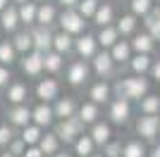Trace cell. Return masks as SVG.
<instances>
[{"label":"cell","instance_id":"7dc6e473","mask_svg":"<svg viewBox=\"0 0 160 157\" xmlns=\"http://www.w3.org/2000/svg\"><path fill=\"white\" fill-rule=\"evenodd\" d=\"M53 157H74V152L72 150H60V152H55Z\"/></svg>","mask_w":160,"mask_h":157},{"label":"cell","instance_id":"1f68e13d","mask_svg":"<svg viewBox=\"0 0 160 157\" xmlns=\"http://www.w3.org/2000/svg\"><path fill=\"white\" fill-rule=\"evenodd\" d=\"M19 52H17V48L12 45V40L5 38V40H0V64H5V67H14V64H19Z\"/></svg>","mask_w":160,"mask_h":157},{"label":"cell","instance_id":"d4e9b609","mask_svg":"<svg viewBox=\"0 0 160 157\" xmlns=\"http://www.w3.org/2000/svg\"><path fill=\"white\" fill-rule=\"evenodd\" d=\"M38 148H41V152L46 157H53L55 152L62 150V140L58 138V133H55L53 129H48L46 133H43V138L38 140Z\"/></svg>","mask_w":160,"mask_h":157},{"label":"cell","instance_id":"5b68a950","mask_svg":"<svg viewBox=\"0 0 160 157\" xmlns=\"http://www.w3.org/2000/svg\"><path fill=\"white\" fill-rule=\"evenodd\" d=\"M53 131L58 133V138L62 140V145H72L77 138L86 131V126L79 121V117H69V119H58L53 126Z\"/></svg>","mask_w":160,"mask_h":157},{"label":"cell","instance_id":"30bf717a","mask_svg":"<svg viewBox=\"0 0 160 157\" xmlns=\"http://www.w3.org/2000/svg\"><path fill=\"white\" fill-rule=\"evenodd\" d=\"M5 117H7L5 121L10 126H14L17 131H22L24 126L31 124V105H29V102H24V105H10Z\"/></svg>","mask_w":160,"mask_h":157},{"label":"cell","instance_id":"8992f818","mask_svg":"<svg viewBox=\"0 0 160 157\" xmlns=\"http://www.w3.org/2000/svg\"><path fill=\"white\" fill-rule=\"evenodd\" d=\"M91 72H93V76L103 78V81H110L117 74V64H115V59L110 57L108 50H98L96 57L91 59Z\"/></svg>","mask_w":160,"mask_h":157},{"label":"cell","instance_id":"f35d334b","mask_svg":"<svg viewBox=\"0 0 160 157\" xmlns=\"http://www.w3.org/2000/svg\"><path fill=\"white\" fill-rule=\"evenodd\" d=\"M17 136H19V131L14 129V126H10L7 121H0V150H5Z\"/></svg>","mask_w":160,"mask_h":157},{"label":"cell","instance_id":"c3c4849f","mask_svg":"<svg viewBox=\"0 0 160 157\" xmlns=\"http://www.w3.org/2000/svg\"><path fill=\"white\" fill-rule=\"evenodd\" d=\"M148 157H160V143H158V145H155L153 150H151V155H148Z\"/></svg>","mask_w":160,"mask_h":157},{"label":"cell","instance_id":"f907efd6","mask_svg":"<svg viewBox=\"0 0 160 157\" xmlns=\"http://www.w3.org/2000/svg\"><path fill=\"white\" fill-rule=\"evenodd\" d=\"M0 157H14L12 152H7V150H0Z\"/></svg>","mask_w":160,"mask_h":157},{"label":"cell","instance_id":"cb8c5ba5","mask_svg":"<svg viewBox=\"0 0 160 157\" xmlns=\"http://www.w3.org/2000/svg\"><path fill=\"white\" fill-rule=\"evenodd\" d=\"M74 38L77 36H69V33L55 29V36H53V50L60 52V55H74Z\"/></svg>","mask_w":160,"mask_h":157},{"label":"cell","instance_id":"74e56055","mask_svg":"<svg viewBox=\"0 0 160 157\" xmlns=\"http://www.w3.org/2000/svg\"><path fill=\"white\" fill-rule=\"evenodd\" d=\"M143 26H146V31L151 33V38H153L155 43H160V19H158V14H155V7L148 17H143Z\"/></svg>","mask_w":160,"mask_h":157},{"label":"cell","instance_id":"d6986e66","mask_svg":"<svg viewBox=\"0 0 160 157\" xmlns=\"http://www.w3.org/2000/svg\"><path fill=\"white\" fill-rule=\"evenodd\" d=\"M77 117H79V121L84 126H93L96 121H100V105L91 102V100H84V102H79V110H77Z\"/></svg>","mask_w":160,"mask_h":157},{"label":"cell","instance_id":"b9f144b4","mask_svg":"<svg viewBox=\"0 0 160 157\" xmlns=\"http://www.w3.org/2000/svg\"><path fill=\"white\" fill-rule=\"evenodd\" d=\"M14 81V74H12V67H5L0 64V91H5L7 86Z\"/></svg>","mask_w":160,"mask_h":157},{"label":"cell","instance_id":"db71d44e","mask_svg":"<svg viewBox=\"0 0 160 157\" xmlns=\"http://www.w3.org/2000/svg\"><path fill=\"white\" fill-rule=\"evenodd\" d=\"M36 2H55V0H36Z\"/></svg>","mask_w":160,"mask_h":157},{"label":"cell","instance_id":"7c38bea8","mask_svg":"<svg viewBox=\"0 0 160 157\" xmlns=\"http://www.w3.org/2000/svg\"><path fill=\"white\" fill-rule=\"evenodd\" d=\"M2 98H5L7 107H10V105H24L31 98V91H29V86L24 83V81H17V78H14L12 83L2 91Z\"/></svg>","mask_w":160,"mask_h":157},{"label":"cell","instance_id":"9a60e30c","mask_svg":"<svg viewBox=\"0 0 160 157\" xmlns=\"http://www.w3.org/2000/svg\"><path fill=\"white\" fill-rule=\"evenodd\" d=\"M136 133L143 140H155L160 133V119L158 114H141L136 119Z\"/></svg>","mask_w":160,"mask_h":157},{"label":"cell","instance_id":"d6a6232c","mask_svg":"<svg viewBox=\"0 0 160 157\" xmlns=\"http://www.w3.org/2000/svg\"><path fill=\"white\" fill-rule=\"evenodd\" d=\"M17 10H19V21H22L24 29L36 26V14H38V2H36V0L24 2V5H17Z\"/></svg>","mask_w":160,"mask_h":157},{"label":"cell","instance_id":"603a6c76","mask_svg":"<svg viewBox=\"0 0 160 157\" xmlns=\"http://www.w3.org/2000/svg\"><path fill=\"white\" fill-rule=\"evenodd\" d=\"M108 52H110V57L115 59V64H117V67H120V64H129V59H132V55H134L132 43H129V40H124V38H120Z\"/></svg>","mask_w":160,"mask_h":157},{"label":"cell","instance_id":"83f0119b","mask_svg":"<svg viewBox=\"0 0 160 157\" xmlns=\"http://www.w3.org/2000/svg\"><path fill=\"white\" fill-rule=\"evenodd\" d=\"M10 40H12V45L17 48V52H19V55H27V52L33 50L31 29H19L17 33H12V36H10Z\"/></svg>","mask_w":160,"mask_h":157},{"label":"cell","instance_id":"6f0895ef","mask_svg":"<svg viewBox=\"0 0 160 157\" xmlns=\"http://www.w3.org/2000/svg\"><path fill=\"white\" fill-rule=\"evenodd\" d=\"M158 119H160V112H158Z\"/></svg>","mask_w":160,"mask_h":157},{"label":"cell","instance_id":"4316f807","mask_svg":"<svg viewBox=\"0 0 160 157\" xmlns=\"http://www.w3.org/2000/svg\"><path fill=\"white\" fill-rule=\"evenodd\" d=\"M120 38H122V36L117 33L115 24H110V26H100L98 31H96V40H98L100 50H110V48H112Z\"/></svg>","mask_w":160,"mask_h":157},{"label":"cell","instance_id":"f6af8a7d","mask_svg":"<svg viewBox=\"0 0 160 157\" xmlns=\"http://www.w3.org/2000/svg\"><path fill=\"white\" fill-rule=\"evenodd\" d=\"M151 78H153V81H158L160 83V59H153V67H151Z\"/></svg>","mask_w":160,"mask_h":157},{"label":"cell","instance_id":"e0dca14e","mask_svg":"<svg viewBox=\"0 0 160 157\" xmlns=\"http://www.w3.org/2000/svg\"><path fill=\"white\" fill-rule=\"evenodd\" d=\"M58 17H60L58 2H38L36 26H53V29H58Z\"/></svg>","mask_w":160,"mask_h":157},{"label":"cell","instance_id":"7a4b0ae2","mask_svg":"<svg viewBox=\"0 0 160 157\" xmlns=\"http://www.w3.org/2000/svg\"><path fill=\"white\" fill-rule=\"evenodd\" d=\"M91 76H93L91 62L79 59V57H74V59L67 62V67H65V83L69 86V88H84V86L91 81Z\"/></svg>","mask_w":160,"mask_h":157},{"label":"cell","instance_id":"7bdbcfd3","mask_svg":"<svg viewBox=\"0 0 160 157\" xmlns=\"http://www.w3.org/2000/svg\"><path fill=\"white\" fill-rule=\"evenodd\" d=\"M5 150H7V152H12L14 157H22V155H24V150H27V143H24V140H22V138L17 136V138L12 140V143H10V145L5 148Z\"/></svg>","mask_w":160,"mask_h":157},{"label":"cell","instance_id":"5bb4252c","mask_svg":"<svg viewBox=\"0 0 160 157\" xmlns=\"http://www.w3.org/2000/svg\"><path fill=\"white\" fill-rule=\"evenodd\" d=\"M31 36H33V50L36 52H50L53 50V36L55 29L53 26H31Z\"/></svg>","mask_w":160,"mask_h":157},{"label":"cell","instance_id":"9c48e42d","mask_svg":"<svg viewBox=\"0 0 160 157\" xmlns=\"http://www.w3.org/2000/svg\"><path fill=\"white\" fill-rule=\"evenodd\" d=\"M132 117V102L124 98H112L108 102V119L115 126H124Z\"/></svg>","mask_w":160,"mask_h":157},{"label":"cell","instance_id":"f546056e","mask_svg":"<svg viewBox=\"0 0 160 157\" xmlns=\"http://www.w3.org/2000/svg\"><path fill=\"white\" fill-rule=\"evenodd\" d=\"M127 67L132 69V74L146 76V74L151 72V67H153V57H151V55H143V52H134Z\"/></svg>","mask_w":160,"mask_h":157},{"label":"cell","instance_id":"11a10c76","mask_svg":"<svg viewBox=\"0 0 160 157\" xmlns=\"http://www.w3.org/2000/svg\"><path fill=\"white\" fill-rule=\"evenodd\" d=\"M155 14H158V19H160V7H155Z\"/></svg>","mask_w":160,"mask_h":157},{"label":"cell","instance_id":"4fadbf2b","mask_svg":"<svg viewBox=\"0 0 160 157\" xmlns=\"http://www.w3.org/2000/svg\"><path fill=\"white\" fill-rule=\"evenodd\" d=\"M115 98V91H112V83L110 81H103V78H98V81H93V83L88 86V100L96 105H108L110 100Z\"/></svg>","mask_w":160,"mask_h":157},{"label":"cell","instance_id":"ab89813d","mask_svg":"<svg viewBox=\"0 0 160 157\" xmlns=\"http://www.w3.org/2000/svg\"><path fill=\"white\" fill-rule=\"evenodd\" d=\"M98 5H100V0H81L79 5H77V10H79V14L84 17V19H93V14H96V10H98Z\"/></svg>","mask_w":160,"mask_h":157},{"label":"cell","instance_id":"52a82bcc","mask_svg":"<svg viewBox=\"0 0 160 157\" xmlns=\"http://www.w3.org/2000/svg\"><path fill=\"white\" fill-rule=\"evenodd\" d=\"M100 50L98 40H96V33H88L84 31L81 36H77L74 38V55L79 59H86V62H91V59L96 57V52Z\"/></svg>","mask_w":160,"mask_h":157},{"label":"cell","instance_id":"ee69618b","mask_svg":"<svg viewBox=\"0 0 160 157\" xmlns=\"http://www.w3.org/2000/svg\"><path fill=\"white\" fill-rule=\"evenodd\" d=\"M22 157H46V155L41 152V148H38V145H29L27 150H24V155H22Z\"/></svg>","mask_w":160,"mask_h":157},{"label":"cell","instance_id":"ba28073f","mask_svg":"<svg viewBox=\"0 0 160 157\" xmlns=\"http://www.w3.org/2000/svg\"><path fill=\"white\" fill-rule=\"evenodd\" d=\"M19 69L27 78H36V81H38V78L46 74L43 72V52L31 50V52H27V55H22L19 57Z\"/></svg>","mask_w":160,"mask_h":157},{"label":"cell","instance_id":"277c9868","mask_svg":"<svg viewBox=\"0 0 160 157\" xmlns=\"http://www.w3.org/2000/svg\"><path fill=\"white\" fill-rule=\"evenodd\" d=\"M86 24L88 19H84L79 14L77 7H69V10H60V17H58V29L69 36H81L86 31Z\"/></svg>","mask_w":160,"mask_h":157},{"label":"cell","instance_id":"ffe728a7","mask_svg":"<svg viewBox=\"0 0 160 157\" xmlns=\"http://www.w3.org/2000/svg\"><path fill=\"white\" fill-rule=\"evenodd\" d=\"M86 133L93 138V143L98 145V148H103L105 143H110V140H112V124L100 119V121H96L93 126H88Z\"/></svg>","mask_w":160,"mask_h":157},{"label":"cell","instance_id":"60d3db41","mask_svg":"<svg viewBox=\"0 0 160 157\" xmlns=\"http://www.w3.org/2000/svg\"><path fill=\"white\" fill-rule=\"evenodd\" d=\"M100 152H103L105 157H122V143L112 138L110 143H105L103 148H100Z\"/></svg>","mask_w":160,"mask_h":157},{"label":"cell","instance_id":"836d02e7","mask_svg":"<svg viewBox=\"0 0 160 157\" xmlns=\"http://www.w3.org/2000/svg\"><path fill=\"white\" fill-rule=\"evenodd\" d=\"M43 133H46V129H41V126H36V124H29V126H24V129L19 131V138L29 148V145H38V140L43 138Z\"/></svg>","mask_w":160,"mask_h":157},{"label":"cell","instance_id":"d590c367","mask_svg":"<svg viewBox=\"0 0 160 157\" xmlns=\"http://www.w3.org/2000/svg\"><path fill=\"white\" fill-rule=\"evenodd\" d=\"M129 12L134 17L143 19V17H148L153 12V0H129Z\"/></svg>","mask_w":160,"mask_h":157},{"label":"cell","instance_id":"7402d4cb","mask_svg":"<svg viewBox=\"0 0 160 157\" xmlns=\"http://www.w3.org/2000/svg\"><path fill=\"white\" fill-rule=\"evenodd\" d=\"M93 21L96 26H110V24H115V5L110 2V0H100V5H98V10H96V14H93Z\"/></svg>","mask_w":160,"mask_h":157},{"label":"cell","instance_id":"3957f363","mask_svg":"<svg viewBox=\"0 0 160 157\" xmlns=\"http://www.w3.org/2000/svg\"><path fill=\"white\" fill-rule=\"evenodd\" d=\"M60 95H62V83L58 81V76L43 74V76L36 81V86H33V98L38 100V102H50L53 105Z\"/></svg>","mask_w":160,"mask_h":157},{"label":"cell","instance_id":"4dcf8cb0","mask_svg":"<svg viewBox=\"0 0 160 157\" xmlns=\"http://www.w3.org/2000/svg\"><path fill=\"white\" fill-rule=\"evenodd\" d=\"M115 29H117V33H120L122 38L134 36V33H136V29H139V17H134L132 12L122 14L120 19H115Z\"/></svg>","mask_w":160,"mask_h":157},{"label":"cell","instance_id":"f5cc1de1","mask_svg":"<svg viewBox=\"0 0 160 157\" xmlns=\"http://www.w3.org/2000/svg\"><path fill=\"white\" fill-rule=\"evenodd\" d=\"M91 157H105V155H103V152H93Z\"/></svg>","mask_w":160,"mask_h":157},{"label":"cell","instance_id":"8d00e7d4","mask_svg":"<svg viewBox=\"0 0 160 157\" xmlns=\"http://www.w3.org/2000/svg\"><path fill=\"white\" fill-rule=\"evenodd\" d=\"M146 145L141 140H127L122 145V157H146Z\"/></svg>","mask_w":160,"mask_h":157},{"label":"cell","instance_id":"681fc988","mask_svg":"<svg viewBox=\"0 0 160 157\" xmlns=\"http://www.w3.org/2000/svg\"><path fill=\"white\" fill-rule=\"evenodd\" d=\"M7 5H12V0H0V12H2Z\"/></svg>","mask_w":160,"mask_h":157},{"label":"cell","instance_id":"9f6ffc18","mask_svg":"<svg viewBox=\"0 0 160 157\" xmlns=\"http://www.w3.org/2000/svg\"><path fill=\"white\" fill-rule=\"evenodd\" d=\"M153 2H160V0H153Z\"/></svg>","mask_w":160,"mask_h":157},{"label":"cell","instance_id":"2e32d148","mask_svg":"<svg viewBox=\"0 0 160 157\" xmlns=\"http://www.w3.org/2000/svg\"><path fill=\"white\" fill-rule=\"evenodd\" d=\"M19 29H24L19 21V10H17V5H7L2 12H0V31L7 33V36H12V33H17Z\"/></svg>","mask_w":160,"mask_h":157},{"label":"cell","instance_id":"8fae6325","mask_svg":"<svg viewBox=\"0 0 160 157\" xmlns=\"http://www.w3.org/2000/svg\"><path fill=\"white\" fill-rule=\"evenodd\" d=\"M55 112H53V105L50 102H36L31 107V124L41 126V129H53L55 126Z\"/></svg>","mask_w":160,"mask_h":157},{"label":"cell","instance_id":"816d5d0a","mask_svg":"<svg viewBox=\"0 0 160 157\" xmlns=\"http://www.w3.org/2000/svg\"><path fill=\"white\" fill-rule=\"evenodd\" d=\"M24 2H31V0H12V5H24Z\"/></svg>","mask_w":160,"mask_h":157},{"label":"cell","instance_id":"f1b7e54d","mask_svg":"<svg viewBox=\"0 0 160 157\" xmlns=\"http://www.w3.org/2000/svg\"><path fill=\"white\" fill-rule=\"evenodd\" d=\"M129 43H132L134 52H143V55H151L153 48H155V40L151 38V33H148V31H136Z\"/></svg>","mask_w":160,"mask_h":157},{"label":"cell","instance_id":"484cf974","mask_svg":"<svg viewBox=\"0 0 160 157\" xmlns=\"http://www.w3.org/2000/svg\"><path fill=\"white\" fill-rule=\"evenodd\" d=\"M69 148H72L74 157H91V155L96 152V148H98V145H96V143H93V138H91L86 131H84V133H81V136L77 138V140H74Z\"/></svg>","mask_w":160,"mask_h":157},{"label":"cell","instance_id":"6da1fadb","mask_svg":"<svg viewBox=\"0 0 160 157\" xmlns=\"http://www.w3.org/2000/svg\"><path fill=\"white\" fill-rule=\"evenodd\" d=\"M148 88H151V83H148L146 76H139V74H129V76H122L120 81H115L112 91H115V98H124L129 100V102H139L143 95H148Z\"/></svg>","mask_w":160,"mask_h":157},{"label":"cell","instance_id":"44dd1931","mask_svg":"<svg viewBox=\"0 0 160 157\" xmlns=\"http://www.w3.org/2000/svg\"><path fill=\"white\" fill-rule=\"evenodd\" d=\"M65 67H67L65 55H60V52H55V50H50V52L43 55V72H46L48 76H58V74H62V72H65Z\"/></svg>","mask_w":160,"mask_h":157},{"label":"cell","instance_id":"e575fe53","mask_svg":"<svg viewBox=\"0 0 160 157\" xmlns=\"http://www.w3.org/2000/svg\"><path fill=\"white\" fill-rule=\"evenodd\" d=\"M139 112L141 114H158L160 112V95L155 93H148L139 100Z\"/></svg>","mask_w":160,"mask_h":157},{"label":"cell","instance_id":"bcb514c9","mask_svg":"<svg viewBox=\"0 0 160 157\" xmlns=\"http://www.w3.org/2000/svg\"><path fill=\"white\" fill-rule=\"evenodd\" d=\"M55 2H58V7H60V10H69V7H77L81 0H55Z\"/></svg>","mask_w":160,"mask_h":157},{"label":"cell","instance_id":"ac0fdd59","mask_svg":"<svg viewBox=\"0 0 160 157\" xmlns=\"http://www.w3.org/2000/svg\"><path fill=\"white\" fill-rule=\"evenodd\" d=\"M77 110H79V100L74 98V95H60V98L53 102L55 119H69V117H77Z\"/></svg>","mask_w":160,"mask_h":157}]
</instances>
